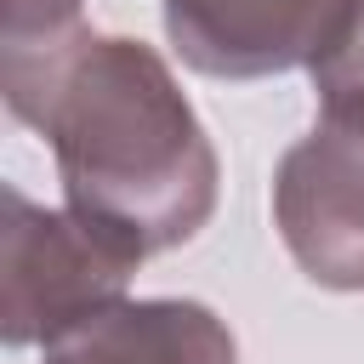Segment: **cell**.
<instances>
[{"mask_svg":"<svg viewBox=\"0 0 364 364\" xmlns=\"http://www.w3.org/2000/svg\"><path fill=\"white\" fill-rule=\"evenodd\" d=\"M273 228L324 290H364V80L318 91V119L273 171Z\"/></svg>","mask_w":364,"mask_h":364,"instance_id":"3957f363","label":"cell"},{"mask_svg":"<svg viewBox=\"0 0 364 364\" xmlns=\"http://www.w3.org/2000/svg\"><path fill=\"white\" fill-rule=\"evenodd\" d=\"M347 80H364V11H353V17H347V28H341L336 51L313 68V85H318V91L347 85Z\"/></svg>","mask_w":364,"mask_h":364,"instance_id":"52a82bcc","label":"cell"},{"mask_svg":"<svg viewBox=\"0 0 364 364\" xmlns=\"http://www.w3.org/2000/svg\"><path fill=\"white\" fill-rule=\"evenodd\" d=\"M85 0H0V51H46L80 28Z\"/></svg>","mask_w":364,"mask_h":364,"instance_id":"8992f818","label":"cell"},{"mask_svg":"<svg viewBox=\"0 0 364 364\" xmlns=\"http://www.w3.org/2000/svg\"><path fill=\"white\" fill-rule=\"evenodd\" d=\"M46 364H239L233 330L182 296L114 301L46 347Z\"/></svg>","mask_w":364,"mask_h":364,"instance_id":"5b68a950","label":"cell"},{"mask_svg":"<svg viewBox=\"0 0 364 364\" xmlns=\"http://www.w3.org/2000/svg\"><path fill=\"white\" fill-rule=\"evenodd\" d=\"M0 97L51 142L68 210L136 262L210 222L222 165L154 46L74 28L46 51H0Z\"/></svg>","mask_w":364,"mask_h":364,"instance_id":"6da1fadb","label":"cell"},{"mask_svg":"<svg viewBox=\"0 0 364 364\" xmlns=\"http://www.w3.org/2000/svg\"><path fill=\"white\" fill-rule=\"evenodd\" d=\"M0 222V341L6 347H51L74 324L125 301L136 256L97 233L85 216L46 210L28 193L6 188Z\"/></svg>","mask_w":364,"mask_h":364,"instance_id":"7a4b0ae2","label":"cell"},{"mask_svg":"<svg viewBox=\"0 0 364 364\" xmlns=\"http://www.w3.org/2000/svg\"><path fill=\"white\" fill-rule=\"evenodd\" d=\"M165 34L176 57L210 80H267L318 68L353 0H165Z\"/></svg>","mask_w":364,"mask_h":364,"instance_id":"277c9868","label":"cell"}]
</instances>
